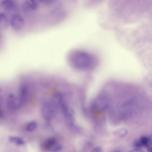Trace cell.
<instances>
[{
	"label": "cell",
	"instance_id": "1",
	"mask_svg": "<svg viewBox=\"0 0 152 152\" xmlns=\"http://www.w3.org/2000/svg\"><path fill=\"white\" fill-rule=\"evenodd\" d=\"M70 66L79 72H90L95 70L100 64V60L95 54L80 49L70 50L67 56Z\"/></svg>",
	"mask_w": 152,
	"mask_h": 152
},
{
	"label": "cell",
	"instance_id": "2",
	"mask_svg": "<svg viewBox=\"0 0 152 152\" xmlns=\"http://www.w3.org/2000/svg\"><path fill=\"white\" fill-rule=\"evenodd\" d=\"M54 102H51L45 103L42 107V116L47 120L51 119L55 115L56 105Z\"/></svg>",
	"mask_w": 152,
	"mask_h": 152
},
{
	"label": "cell",
	"instance_id": "3",
	"mask_svg": "<svg viewBox=\"0 0 152 152\" xmlns=\"http://www.w3.org/2000/svg\"><path fill=\"white\" fill-rule=\"evenodd\" d=\"M10 23L14 29L19 30L23 27L24 23V20L20 14H15L10 18Z\"/></svg>",
	"mask_w": 152,
	"mask_h": 152
},
{
	"label": "cell",
	"instance_id": "4",
	"mask_svg": "<svg viewBox=\"0 0 152 152\" xmlns=\"http://www.w3.org/2000/svg\"><path fill=\"white\" fill-rule=\"evenodd\" d=\"M21 105L18 97L14 94L9 95L7 102V106L8 109L11 110H15L19 108Z\"/></svg>",
	"mask_w": 152,
	"mask_h": 152
},
{
	"label": "cell",
	"instance_id": "5",
	"mask_svg": "<svg viewBox=\"0 0 152 152\" xmlns=\"http://www.w3.org/2000/svg\"><path fill=\"white\" fill-rule=\"evenodd\" d=\"M0 5L6 11L12 12L15 11L18 6L15 0H1Z\"/></svg>",
	"mask_w": 152,
	"mask_h": 152
},
{
	"label": "cell",
	"instance_id": "6",
	"mask_svg": "<svg viewBox=\"0 0 152 152\" xmlns=\"http://www.w3.org/2000/svg\"><path fill=\"white\" fill-rule=\"evenodd\" d=\"M102 96H99L92 103V106L101 109L106 108L108 105V99Z\"/></svg>",
	"mask_w": 152,
	"mask_h": 152
},
{
	"label": "cell",
	"instance_id": "7",
	"mask_svg": "<svg viewBox=\"0 0 152 152\" xmlns=\"http://www.w3.org/2000/svg\"><path fill=\"white\" fill-rule=\"evenodd\" d=\"M60 108L64 115L66 118L72 121H75V113L72 108L68 107L66 104H63Z\"/></svg>",
	"mask_w": 152,
	"mask_h": 152
},
{
	"label": "cell",
	"instance_id": "8",
	"mask_svg": "<svg viewBox=\"0 0 152 152\" xmlns=\"http://www.w3.org/2000/svg\"><path fill=\"white\" fill-rule=\"evenodd\" d=\"M38 6L37 0H26L23 4V10L25 11H29L35 10Z\"/></svg>",
	"mask_w": 152,
	"mask_h": 152
},
{
	"label": "cell",
	"instance_id": "9",
	"mask_svg": "<svg viewBox=\"0 0 152 152\" xmlns=\"http://www.w3.org/2000/svg\"><path fill=\"white\" fill-rule=\"evenodd\" d=\"M28 91L25 86H22L20 88L18 98L21 105L24 104L26 101Z\"/></svg>",
	"mask_w": 152,
	"mask_h": 152
},
{
	"label": "cell",
	"instance_id": "10",
	"mask_svg": "<svg viewBox=\"0 0 152 152\" xmlns=\"http://www.w3.org/2000/svg\"><path fill=\"white\" fill-rule=\"evenodd\" d=\"M9 24V20L7 15L4 13L0 14V27L1 28L5 29L7 28Z\"/></svg>",
	"mask_w": 152,
	"mask_h": 152
},
{
	"label": "cell",
	"instance_id": "11",
	"mask_svg": "<svg viewBox=\"0 0 152 152\" xmlns=\"http://www.w3.org/2000/svg\"><path fill=\"white\" fill-rule=\"evenodd\" d=\"M56 142H57L56 140L55 137L49 138L46 140L43 143L42 147L45 150H49Z\"/></svg>",
	"mask_w": 152,
	"mask_h": 152
},
{
	"label": "cell",
	"instance_id": "12",
	"mask_svg": "<svg viewBox=\"0 0 152 152\" xmlns=\"http://www.w3.org/2000/svg\"><path fill=\"white\" fill-rule=\"evenodd\" d=\"M127 130L124 128H120L115 130L114 132V134L119 137H122L126 135Z\"/></svg>",
	"mask_w": 152,
	"mask_h": 152
},
{
	"label": "cell",
	"instance_id": "13",
	"mask_svg": "<svg viewBox=\"0 0 152 152\" xmlns=\"http://www.w3.org/2000/svg\"><path fill=\"white\" fill-rule=\"evenodd\" d=\"M8 139L10 142L17 145H23L25 143V142L22 139L17 137L9 136Z\"/></svg>",
	"mask_w": 152,
	"mask_h": 152
},
{
	"label": "cell",
	"instance_id": "14",
	"mask_svg": "<svg viewBox=\"0 0 152 152\" xmlns=\"http://www.w3.org/2000/svg\"><path fill=\"white\" fill-rule=\"evenodd\" d=\"M37 125L36 122L34 121L30 122L26 125V129L28 132L32 131L36 128Z\"/></svg>",
	"mask_w": 152,
	"mask_h": 152
},
{
	"label": "cell",
	"instance_id": "15",
	"mask_svg": "<svg viewBox=\"0 0 152 152\" xmlns=\"http://www.w3.org/2000/svg\"><path fill=\"white\" fill-rule=\"evenodd\" d=\"M62 148V146L59 143L56 142L49 149V151L53 152L58 151Z\"/></svg>",
	"mask_w": 152,
	"mask_h": 152
},
{
	"label": "cell",
	"instance_id": "16",
	"mask_svg": "<svg viewBox=\"0 0 152 152\" xmlns=\"http://www.w3.org/2000/svg\"><path fill=\"white\" fill-rule=\"evenodd\" d=\"M139 140L143 146L146 147L148 145L149 143V137L146 136H142L140 138Z\"/></svg>",
	"mask_w": 152,
	"mask_h": 152
},
{
	"label": "cell",
	"instance_id": "17",
	"mask_svg": "<svg viewBox=\"0 0 152 152\" xmlns=\"http://www.w3.org/2000/svg\"><path fill=\"white\" fill-rule=\"evenodd\" d=\"M134 146L136 148H140L143 146L140 142L139 139L135 140L134 143Z\"/></svg>",
	"mask_w": 152,
	"mask_h": 152
},
{
	"label": "cell",
	"instance_id": "18",
	"mask_svg": "<svg viewBox=\"0 0 152 152\" xmlns=\"http://www.w3.org/2000/svg\"><path fill=\"white\" fill-rule=\"evenodd\" d=\"M92 151L93 152H101L102 151V149L100 147H97L94 148Z\"/></svg>",
	"mask_w": 152,
	"mask_h": 152
},
{
	"label": "cell",
	"instance_id": "19",
	"mask_svg": "<svg viewBox=\"0 0 152 152\" xmlns=\"http://www.w3.org/2000/svg\"><path fill=\"white\" fill-rule=\"evenodd\" d=\"M40 1L44 4H48L52 2L53 0H39Z\"/></svg>",
	"mask_w": 152,
	"mask_h": 152
},
{
	"label": "cell",
	"instance_id": "20",
	"mask_svg": "<svg viewBox=\"0 0 152 152\" xmlns=\"http://www.w3.org/2000/svg\"><path fill=\"white\" fill-rule=\"evenodd\" d=\"M147 151L148 152H152V147L149 145L146 146Z\"/></svg>",
	"mask_w": 152,
	"mask_h": 152
},
{
	"label": "cell",
	"instance_id": "21",
	"mask_svg": "<svg viewBox=\"0 0 152 152\" xmlns=\"http://www.w3.org/2000/svg\"><path fill=\"white\" fill-rule=\"evenodd\" d=\"M131 152H142V151L141 150L140 148H136L130 151Z\"/></svg>",
	"mask_w": 152,
	"mask_h": 152
},
{
	"label": "cell",
	"instance_id": "22",
	"mask_svg": "<svg viewBox=\"0 0 152 152\" xmlns=\"http://www.w3.org/2000/svg\"><path fill=\"white\" fill-rule=\"evenodd\" d=\"M149 143L152 145V134H151L149 137Z\"/></svg>",
	"mask_w": 152,
	"mask_h": 152
}]
</instances>
